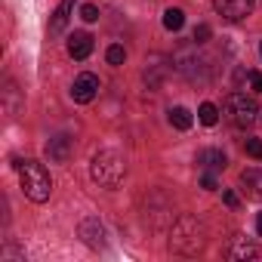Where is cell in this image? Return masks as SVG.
I'll use <instances>...</instances> for the list:
<instances>
[{
	"label": "cell",
	"instance_id": "cell-1",
	"mask_svg": "<svg viewBox=\"0 0 262 262\" xmlns=\"http://www.w3.org/2000/svg\"><path fill=\"white\" fill-rule=\"evenodd\" d=\"M170 247L173 253H182V256H194L207 247V228L198 216H179L173 222V231H170Z\"/></svg>",
	"mask_w": 262,
	"mask_h": 262
},
{
	"label": "cell",
	"instance_id": "cell-2",
	"mask_svg": "<svg viewBox=\"0 0 262 262\" xmlns=\"http://www.w3.org/2000/svg\"><path fill=\"white\" fill-rule=\"evenodd\" d=\"M16 170H19V176H22V191H25V198H31L34 204L50 201L53 179H50V173H47L43 164H37V161H16Z\"/></svg>",
	"mask_w": 262,
	"mask_h": 262
},
{
	"label": "cell",
	"instance_id": "cell-3",
	"mask_svg": "<svg viewBox=\"0 0 262 262\" xmlns=\"http://www.w3.org/2000/svg\"><path fill=\"white\" fill-rule=\"evenodd\" d=\"M90 173H93V179H96L102 188H114V185H120L123 176H126V161H123L117 151L105 148V151H99V155L93 158Z\"/></svg>",
	"mask_w": 262,
	"mask_h": 262
},
{
	"label": "cell",
	"instance_id": "cell-4",
	"mask_svg": "<svg viewBox=\"0 0 262 262\" xmlns=\"http://www.w3.org/2000/svg\"><path fill=\"white\" fill-rule=\"evenodd\" d=\"M225 111H228V120H231L234 126H241V129L253 126L256 117H259V105H256V99H250L247 93H231V96L225 99Z\"/></svg>",
	"mask_w": 262,
	"mask_h": 262
},
{
	"label": "cell",
	"instance_id": "cell-5",
	"mask_svg": "<svg viewBox=\"0 0 262 262\" xmlns=\"http://www.w3.org/2000/svg\"><path fill=\"white\" fill-rule=\"evenodd\" d=\"M213 4H216V13H219L222 19L241 22V19H247V16L253 13V4H256V0H213Z\"/></svg>",
	"mask_w": 262,
	"mask_h": 262
},
{
	"label": "cell",
	"instance_id": "cell-6",
	"mask_svg": "<svg viewBox=\"0 0 262 262\" xmlns=\"http://www.w3.org/2000/svg\"><path fill=\"white\" fill-rule=\"evenodd\" d=\"M96 93H99V77H96V74L83 71V74L74 77V86H71V99H74V102L86 105V102L96 99Z\"/></svg>",
	"mask_w": 262,
	"mask_h": 262
},
{
	"label": "cell",
	"instance_id": "cell-7",
	"mask_svg": "<svg viewBox=\"0 0 262 262\" xmlns=\"http://www.w3.org/2000/svg\"><path fill=\"white\" fill-rule=\"evenodd\" d=\"M77 237H80L86 247H93V250L105 247V228H102V222H99L96 216H86V219L77 225Z\"/></svg>",
	"mask_w": 262,
	"mask_h": 262
},
{
	"label": "cell",
	"instance_id": "cell-8",
	"mask_svg": "<svg viewBox=\"0 0 262 262\" xmlns=\"http://www.w3.org/2000/svg\"><path fill=\"white\" fill-rule=\"evenodd\" d=\"M71 151H74V142H71L68 136H53V139L47 142V155H50V161H56V164H68Z\"/></svg>",
	"mask_w": 262,
	"mask_h": 262
},
{
	"label": "cell",
	"instance_id": "cell-9",
	"mask_svg": "<svg viewBox=\"0 0 262 262\" xmlns=\"http://www.w3.org/2000/svg\"><path fill=\"white\" fill-rule=\"evenodd\" d=\"M90 53H93V37L86 31H74L68 37V56L71 59H86Z\"/></svg>",
	"mask_w": 262,
	"mask_h": 262
},
{
	"label": "cell",
	"instance_id": "cell-10",
	"mask_svg": "<svg viewBox=\"0 0 262 262\" xmlns=\"http://www.w3.org/2000/svg\"><path fill=\"white\" fill-rule=\"evenodd\" d=\"M228 256L231 259H237V262H247V259H259V247L253 244V241H247V237H234L231 241V250H228Z\"/></svg>",
	"mask_w": 262,
	"mask_h": 262
},
{
	"label": "cell",
	"instance_id": "cell-11",
	"mask_svg": "<svg viewBox=\"0 0 262 262\" xmlns=\"http://www.w3.org/2000/svg\"><path fill=\"white\" fill-rule=\"evenodd\" d=\"M241 185H244L247 198L262 201V170H244L241 173Z\"/></svg>",
	"mask_w": 262,
	"mask_h": 262
},
{
	"label": "cell",
	"instance_id": "cell-12",
	"mask_svg": "<svg viewBox=\"0 0 262 262\" xmlns=\"http://www.w3.org/2000/svg\"><path fill=\"white\" fill-rule=\"evenodd\" d=\"M198 164H204L210 173H219V170H225L228 161H225V155H222L219 148H210V151H201V155H198Z\"/></svg>",
	"mask_w": 262,
	"mask_h": 262
},
{
	"label": "cell",
	"instance_id": "cell-13",
	"mask_svg": "<svg viewBox=\"0 0 262 262\" xmlns=\"http://www.w3.org/2000/svg\"><path fill=\"white\" fill-rule=\"evenodd\" d=\"M71 10H74V0H62L59 4V10H56V16H53V22H50V28L59 34L65 25H68V19H71Z\"/></svg>",
	"mask_w": 262,
	"mask_h": 262
},
{
	"label": "cell",
	"instance_id": "cell-14",
	"mask_svg": "<svg viewBox=\"0 0 262 262\" xmlns=\"http://www.w3.org/2000/svg\"><path fill=\"white\" fill-rule=\"evenodd\" d=\"M170 123H173L176 129H188V126L194 123V117H191V111H188V108L176 105V108H170Z\"/></svg>",
	"mask_w": 262,
	"mask_h": 262
},
{
	"label": "cell",
	"instance_id": "cell-15",
	"mask_svg": "<svg viewBox=\"0 0 262 262\" xmlns=\"http://www.w3.org/2000/svg\"><path fill=\"white\" fill-rule=\"evenodd\" d=\"M198 120H201L204 126H216V120H219V108H216L213 102H204V105L198 108Z\"/></svg>",
	"mask_w": 262,
	"mask_h": 262
},
{
	"label": "cell",
	"instance_id": "cell-16",
	"mask_svg": "<svg viewBox=\"0 0 262 262\" xmlns=\"http://www.w3.org/2000/svg\"><path fill=\"white\" fill-rule=\"evenodd\" d=\"M182 25H185V13L182 10H167L164 13V28L167 31H179Z\"/></svg>",
	"mask_w": 262,
	"mask_h": 262
},
{
	"label": "cell",
	"instance_id": "cell-17",
	"mask_svg": "<svg viewBox=\"0 0 262 262\" xmlns=\"http://www.w3.org/2000/svg\"><path fill=\"white\" fill-rule=\"evenodd\" d=\"M105 59H108V65H123V59H126V50L123 47H108V53H105Z\"/></svg>",
	"mask_w": 262,
	"mask_h": 262
},
{
	"label": "cell",
	"instance_id": "cell-18",
	"mask_svg": "<svg viewBox=\"0 0 262 262\" xmlns=\"http://www.w3.org/2000/svg\"><path fill=\"white\" fill-rule=\"evenodd\" d=\"M244 148H247V155H250V158L262 161V139H247V142H244Z\"/></svg>",
	"mask_w": 262,
	"mask_h": 262
},
{
	"label": "cell",
	"instance_id": "cell-19",
	"mask_svg": "<svg viewBox=\"0 0 262 262\" xmlns=\"http://www.w3.org/2000/svg\"><path fill=\"white\" fill-rule=\"evenodd\" d=\"M80 19H83V22H96V19H99V10H96L93 4H83V7H80Z\"/></svg>",
	"mask_w": 262,
	"mask_h": 262
},
{
	"label": "cell",
	"instance_id": "cell-20",
	"mask_svg": "<svg viewBox=\"0 0 262 262\" xmlns=\"http://www.w3.org/2000/svg\"><path fill=\"white\" fill-rule=\"evenodd\" d=\"M210 34H213V31H210V25H198V28H194V43H207V40H210Z\"/></svg>",
	"mask_w": 262,
	"mask_h": 262
},
{
	"label": "cell",
	"instance_id": "cell-21",
	"mask_svg": "<svg viewBox=\"0 0 262 262\" xmlns=\"http://www.w3.org/2000/svg\"><path fill=\"white\" fill-rule=\"evenodd\" d=\"M201 185H204L207 191H213V188H216V176H213V173H204V176H201Z\"/></svg>",
	"mask_w": 262,
	"mask_h": 262
},
{
	"label": "cell",
	"instance_id": "cell-22",
	"mask_svg": "<svg viewBox=\"0 0 262 262\" xmlns=\"http://www.w3.org/2000/svg\"><path fill=\"white\" fill-rule=\"evenodd\" d=\"M250 83L256 93H262V71H250Z\"/></svg>",
	"mask_w": 262,
	"mask_h": 262
},
{
	"label": "cell",
	"instance_id": "cell-23",
	"mask_svg": "<svg viewBox=\"0 0 262 262\" xmlns=\"http://www.w3.org/2000/svg\"><path fill=\"white\" fill-rule=\"evenodd\" d=\"M222 201H225L228 207H237V194H234V191H225V194H222Z\"/></svg>",
	"mask_w": 262,
	"mask_h": 262
},
{
	"label": "cell",
	"instance_id": "cell-24",
	"mask_svg": "<svg viewBox=\"0 0 262 262\" xmlns=\"http://www.w3.org/2000/svg\"><path fill=\"white\" fill-rule=\"evenodd\" d=\"M256 228H259V237H262V213H259V219H256Z\"/></svg>",
	"mask_w": 262,
	"mask_h": 262
},
{
	"label": "cell",
	"instance_id": "cell-25",
	"mask_svg": "<svg viewBox=\"0 0 262 262\" xmlns=\"http://www.w3.org/2000/svg\"><path fill=\"white\" fill-rule=\"evenodd\" d=\"M259 53H262V47H259Z\"/></svg>",
	"mask_w": 262,
	"mask_h": 262
}]
</instances>
